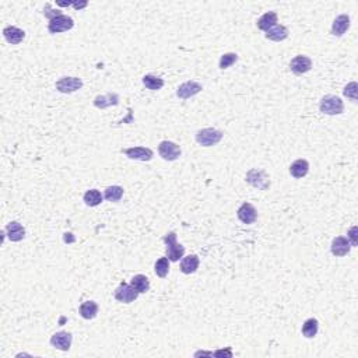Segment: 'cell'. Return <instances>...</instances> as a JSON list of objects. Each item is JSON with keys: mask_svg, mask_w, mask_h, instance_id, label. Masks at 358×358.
Masks as SVG:
<instances>
[{"mask_svg": "<svg viewBox=\"0 0 358 358\" xmlns=\"http://www.w3.org/2000/svg\"><path fill=\"white\" fill-rule=\"evenodd\" d=\"M224 137V133L221 130H217L214 128H206L199 130L196 133V141L201 147H213L219 144L220 141Z\"/></svg>", "mask_w": 358, "mask_h": 358, "instance_id": "1", "label": "cell"}, {"mask_svg": "<svg viewBox=\"0 0 358 358\" xmlns=\"http://www.w3.org/2000/svg\"><path fill=\"white\" fill-rule=\"evenodd\" d=\"M164 242L167 245V258L170 262H178L185 255V246L178 243L176 241V232H168L164 238Z\"/></svg>", "mask_w": 358, "mask_h": 358, "instance_id": "2", "label": "cell"}, {"mask_svg": "<svg viewBox=\"0 0 358 358\" xmlns=\"http://www.w3.org/2000/svg\"><path fill=\"white\" fill-rule=\"evenodd\" d=\"M319 110L326 115H340L344 111V104L337 95H325L319 103Z\"/></svg>", "mask_w": 358, "mask_h": 358, "instance_id": "3", "label": "cell"}, {"mask_svg": "<svg viewBox=\"0 0 358 358\" xmlns=\"http://www.w3.org/2000/svg\"><path fill=\"white\" fill-rule=\"evenodd\" d=\"M245 179L249 185H252L253 188L259 189V190H267L270 188V179H269L267 174L265 171L258 170V168L249 170Z\"/></svg>", "mask_w": 358, "mask_h": 358, "instance_id": "4", "label": "cell"}, {"mask_svg": "<svg viewBox=\"0 0 358 358\" xmlns=\"http://www.w3.org/2000/svg\"><path fill=\"white\" fill-rule=\"evenodd\" d=\"M73 27V19L66 16V14H61V16H56L55 19L49 20L48 31L49 34H61V32H65V31L72 30Z\"/></svg>", "mask_w": 358, "mask_h": 358, "instance_id": "5", "label": "cell"}, {"mask_svg": "<svg viewBox=\"0 0 358 358\" xmlns=\"http://www.w3.org/2000/svg\"><path fill=\"white\" fill-rule=\"evenodd\" d=\"M158 152H160V156L164 158L165 161H175V160L181 157L182 150H181V147L178 146L176 143H174V141L164 140V141H161L160 146H158Z\"/></svg>", "mask_w": 358, "mask_h": 358, "instance_id": "6", "label": "cell"}, {"mask_svg": "<svg viewBox=\"0 0 358 358\" xmlns=\"http://www.w3.org/2000/svg\"><path fill=\"white\" fill-rule=\"evenodd\" d=\"M81 87H83V80L79 77H62L56 81V90L63 94L79 91Z\"/></svg>", "mask_w": 358, "mask_h": 358, "instance_id": "7", "label": "cell"}, {"mask_svg": "<svg viewBox=\"0 0 358 358\" xmlns=\"http://www.w3.org/2000/svg\"><path fill=\"white\" fill-rule=\"evenodd\" d=\"M139 297V292L126 283H122L115 290V299L122 303H132Z\"/></svg>", "mask_w": 358, "mask_h": 358, "instance_id": "8", "label": "cell"}, {"mask_svg": "<svg viewBox=\"0 0 358 358\" xmlns=\"http://www.w3.org/2000/svg\"><path fill=\"white\" fill-rule=\"evenodd\" d=\"M122 152L130 160H137V161H150L154 157V152H152L151 148L141 146L129 147V148L122 150Z\"/></svg>", "mask_w": 358, "mask_h": 358, "instance_id": "9", "label": "cell"}, {"mask_svg": "<svg viewBox=\"0 0 358 358\" xmlns=\"http://www.w3.org/2000/svg\"><path fill=\"white\" fill-rule=\"evenodd\" d=\"M201 90H203L201 84H199L197 81L190 80V81H186V83H183V84H181L179 87H178V90H176V97L181 98V99H188V98H192L194 97V95H197Z\"/></svg>", "mask_w": 358, "mask_h": 358, "instance_id": "10", "label": "cell"}, {"mask_svg": "<svg viewBox=\"0 0 358 358\" xmlns=\"http://www.w3.org/2000/svg\"><path fill=\"white\" fill-rule=\"evenodd\" d=\"M72 341H73V336L69 332H58L50 337L52 347H55L56 350H61V351H69L72 347Z\"/></svg>", "mask_w": 358, "mask_h": 358, "instance_id": "11", "label": "cell"}, {"mask_svg": "<svg viewBox=\"0 0 358 358\" xmlns=\"http://www.w3.org/2000/svg\"><path fill=\"white\" fill-rule=\"evenodd\" d=\"M290 69H291L292 73L298 74V76L308 73L311 69H312V61H311L308 56L298 55L290 62Z\"/></svg>", "mask_w": 358, "mask_h": 358, "instance_id": "12", "label": "cell"}, {"mask_svg": "<svg viewBox=\"0 0 358 358\" xmlns=\"http://www.w3.org/2000/svg\"><path fill=\"white\" fill-rule=\"evenodd\" d=\"M330 250L336 258H343L350 253L351 250V243L350 241L347 239L346 237H336L332 241V245H330Z\"/></svg>", "mask_w": 358, "mask_h": 358, "instance_id": "13", "label": "cell"}, {"mask_svg": "<svg viewBox=\"0 0 358 358\" xmlns=\"http://www.w3.org/2000/svg\"><path fill=\"white\" fill-rule=\"evenodd\" d=\"M237 216L243 224H253L256 219H258V212H256V209L252 206L250 203L245 201V203H242L241 207L238 209Z\"/></svg>", "mask_w": 358, "mask_h": 358, "instance_id": "14", "label": "cell"}, {"mask_svg": "<svg viewBox=\"0 0 358 358\" xmlns=\"http://www.w3.org/2000/svg\"><path fill=\"white\" fill-rule=\"evenodd\" d=\"M350 17L347 14H340L334 19L333 24H332V35L333 37H343L346 34L348 28H350Z\"/></svg>", "mask_w": 358, "mask_h": 358, "instance_id": "15", "label": "cell"}, {"mask_svg": "<svg viewBox=\"0 0 358 358\" xmlns=\"http://www.w3.org/2000/svg\"><path fill=\"white\" fill-rule=\"evenodd\" d=\"M6 234L12 242H20L25 237V230L19 221H12L6 225Z\"/></svg>", "mask_w": 358, "mask_h": 358, "instance_id": "16", "label": "cell"}, {"mask_svg": "<svg viewBox=\"0 0 358 358\" xmlns=\"http://www.w3.org/2000/svg\"><path fill=\"white\" fill-rule=\"evenodd\" d=\"M3 37L6 39L7 42L12 43V45H19L23 42V39L25 38V32L19 27H13L9 25L3 30Z\"/></svg>", "mask_w": 358, "mask_h": 358, "instance_id": "17", "label": "cell"}, {"mask_svg": "<svg viewBox=\"0 0 358 358\" xmlns=\"http://www.w3.org/2000/svg\"><path fill=\"white\" fill-rule=\"evenodd\" d=\"M119 104V95L118 94H104V95H98L94 99V107H97L98 110H105L110 107H115Z\"/></svg>", "mask_w": 358, "mask_h": 358, "instance_id": "18", "label": "cell"}, {"mask_svg": "<svg viewBox=\"0 0 358 358\" xmlns=\"http://www.w3.org/2000/svg\"><path fill=\"white\" fill-rule=\"evenodd\" d=\"M308 172H310V163L306 160H297L290 165V174L295 179H301L303 176H306Z\"/></svg>", "mask_w": 358, "mask_h": 358, "instance_id": "19", "label": "cell"}, {"mask_svg": "<svg viewBox=\"0 0 358 358\" xmlns=\"http://www.w3.org/2000/svg\"><path fill=\"white\" fill-rule=\"evenodd\" d=\"M266 38L270 41H274V42H281L288 38V30L284 25L276 24L270 30L266 31Z\"/></svg>", "mask_w": 358, "mask_h": 358, "instance_id": "20", "label": "cell"}, {"mask_svg": "<svg viewBox=\"0 0 358 358\" xmlns=\"http://www.w3.org/2000/svg\"><path fill=\"white\" fill-rule=\"evenodd\" d=\"M79 314L85 321L94 319L98 314V303L95 301H85L80 305Z\"/></svg>", "mask_w": 358, "mask_h": 358, "instance_id": "21", "label": "cell"}, {"mask_svg": "<svg viewBox=\"0 0 358 358\" xmlns=\"http://www.w3.org/2000/svg\"><path fill=\"white\" fill-rule=\"evenodd\" d=\"M199 265H200L199 256L189 255L186 258H183L182 262H181V272L183 274H192L199 269Z\"/></svg>", "mask_w": 358, "mask_h": 358, "instance_id": "22", "label": "cell"}, {"mask_svg": "<svg viewBox=\"0 0 358 358\" xmlns=\"http://www.w3.org/2000/svg\"><path fill=\"white\" fill-rule=\"evenodd\" d=\"M276 24H277V13L276 12L265 13L261 19L258 20V23H256L258 28L262 31H265V32L270 30V28L274 27Z\"/></svg>", "mask_w": 358, "mask_h": 358, "instance_id": "23", "label": "cell"}, {"mask_svg": "<svg viewBox=\"0 0 358 358\" xmlns=\"http://www.w3.org/2000/svg\"><path fill=\"white\" fill-rule=\"evenodd\" d=\"M318 330H319V322H318V319H315V318L306 319V321L303 322L302 329H301L302 336L303 337H306V339H314L316 334H318Z\"/></svg>", "mask_w": 358, "mask_h": 358, "instance_id": "24", "label": "cell"}, {"mask_svg": "<svg viewBox=\"0 0 358 358\" xmlns=\"http://www.w3.org/2000/svg\"><path fill=\"white\" fill-rule=\"evenodd\" d=\"M130 285L139 294H143V292H147L150 290V280L147 279L144 274H136L130 281Z\"/></svg>", "mask_w": 358, "mask_h": 358, "instance_id": "25", "label": "cell"}, {"mask_svg": "<svg viewBox=\"0 0 358 358\" xmlns=\"http://www.w3.org/2000/svg\"><path fill=\"white\" fill-rule=\"evenodd\" d=\"M103 199L104 194L101 193L98 189H90V190H87L84 193V197H83L85 204L90 207H95L98 206V204H101V203H103Z\"/></svg>", "mask_w": 358, "mask_h": 358, "instance_id": "26", "label": "cell"}, {"mask_svg": "<svg viewBox=\"0 0 358 358\" xmlns=\"http://www.w3.org/2000/svg\"><path fill=\"white\" fill-rule=\"evenodd\" d=\"M143 84L146 85V88L151 90V91H158L164 87V80L154 74H146L143 77Z\"/></svg>", "mask_w": 358, "mask_h": 358, "instance_id": "27", "label": "cell"}, {"mask_svg": "<svg viewBox=\"0 0 358 358\" xmlns=\"http://www.w3.org/2000/svg\"><path fill=\"white\" fill-rule=\"evenodd\" d=\"M154 272L161 279L167 277L170 273V259L168 258H160L154 265Z\"/></svg>", "mask_w": 358, "mask_h": 358, "instance_id": "28", "label": "cell"}, {"mask_svg": "<svg viewBox=\"0 0 358 358\" xmlns=\"http://www.w3.org/2000/svg\"><path fill=\"white\" fill-rule=\"evenodd\" d=\"M123 196V188L114 185V186H108L104 192V197L108 201H119Z\"/></svg>", "mask_w": 358, "mask_h": 358, "instance_id": "29", "label": "cell"}, {"mask_svg": "<svg viewBox=\"0 0 358 358\" xmlns=\"http://www.w3.org/2000/svg\"><path fill=\"white\" fill-rule=\"evenodd\" d=\"M238 61V55L237 54H232V52H230V54H224V55L221 56V59H220V69H228L230 66H232L235 62Z\"/></svg>", "mask_w": 358, "mask_h": 358, "instance_id": "30", "label": "cell"}, {"mask_svg": "<svg viewBox=\"0 0 358 358\" xmlns=\"http://www.w3.org/2000/svg\"><path fill=\"white\" fill-rule=\"evenodd\" d=\"M343 92H344V95H346L347 98H350L352 103H357V92H358V85L355 81H351V83H348V84L344 87V90H343Z\"/></svg>", "mask_w": 358, "mask_h": 358, "instance_id": "31", "label": "cell"}, {"mask_svg": "<svg viewBox=\"0 0 358 358\" xmlns=\"http://www.w3.org/2000/svg\"><path fill=\"white\" fill-rule=\"evenodd\" d=\"M43 14H45V17H48L49 20H52V19H55L56 16H61L62 14V12H59V10H52L50 9V5H46L45 6V9H43Z\"/></svg>", "mask_w": 358, "mask_h": 358, "instance_id": "32", "label": "cell"}, {"mask_svg": "<svg viewBox=\"0 0 358 358\" xmlns=\"http://www.w3.org/2000/svg\"><path fill=\"white\" fill-rule=\"evenodd\" d=\"M355 232H357V227H352L351 230H350V232H348L350 237L347 238V239L350 241L351 246H357V237H355Z\"/></svg>", "mask_w": 358, "mask_h": 358, "instance_id": "33", "label": "cell"}, {"mask_svg": "<svg viewBox=\"0 0 358 358\" xmlns=\"http://www.w3.org/2000/svg\"><path fill=\"white\" fill-rule=\"evenodd\" d=\"M73 7L74 9H84V7H87V2H81V3H79V2H74L73 3Z\"/></svg>", "mask_w": 358, "mask_h": 358, "instance_id": "34", "label": "cell"}]
</instances>
